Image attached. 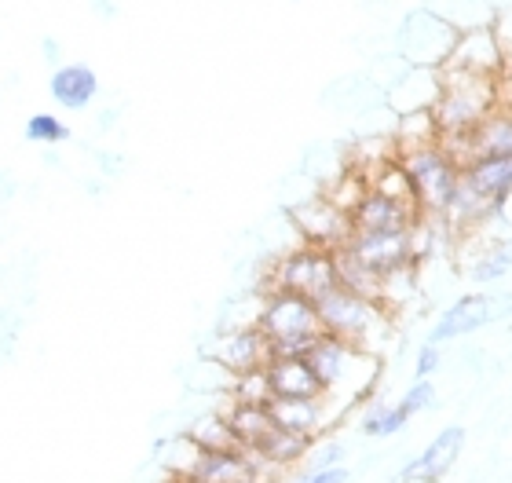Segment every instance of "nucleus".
Here are the masks:
<instances>
[{
  "instance_id": "obj_1",
  "label": "nucleus",
  "mask_w": 512,
  "mask_h": 483,
  "mask_svg": "<svg viewBox=\"0 0 512 483\" xmlns=\"http://www.w3.org/2000/svg\"><path fill=\"white\" fill-rule=\"evenodd\" d=\"M304 359L319 374L326 396L341 410L366 403L374 396V388L381 385V355L363 352V348H355L341 337H330V333H319L304 352Z\"/></svg>"
},
{
  "instance_id": "obj_2",
  "label": "nucleus",
  "mask_w": 512,
  "mask_h": 483,
  "mask_svg": "<svg viewBox=\"0 0 512 483\" xmlns=\"http://www.w3.org/2000/svg\"><path fill=\"white\" fill-rule=\"evenodd\" d=\"M395 158H399V165H403L406 176H410L417 213L425 216V220H447L450 202H454L458 183H461L458 158H454L439 140L395 147Z\"/></svg>"
},
{
  "instance_id": "obj_3",
  "label": "nucleus",
  "mask_w": 512,
  "mask_h": 483,
  "mask_svg": "<svg viewBox=\"0 0 512 483\" xmlns=\"http://www.w3.org/2000/svg\"><path fill=\"white\" fill-rule=\"evenodd\" d=\"M498 103H502V77L439 70V96L432 103L436 132L439 136H465Z\"/></svg>"
},
{
  "instance_id": "obj_4",
  "label": "nucleus",
  "mask_w": 512,
  "mask_h": 483,
  "mask_svg": "<svg viewBox=\"0 0 512 483\" xmlns=\"http://www.w3.org/2000/svg\"><path fill=\"white\" fill-rule=\"evenodd\" d=\"M315 308H319L322 333L341 337V341L355 344L363 352L381 355L384 341L392 337L395 315L388 308H381V304L366 301V297H355V293L341 290V286L322 293L319 301H315Z\"/></svg>"
},
{
  "instance_id": "obj_5",
  "label": "nucleus",
  "mask_w": 512,
  "mask_h": 483,
  "mask_svg": "<svg viewBox=\"0 0 512 483\" xmlns=\"http://www.w3.org/2000/svg\"><path fill=\"white\" fill-rule=\"evenodd\" d=\"M256 326L271 341V355H304L322 333L315 301L289 290H260Z\"/></svg>"
},
{
  "instance_id": "obj_6",
  "label": "nucleus",
  "mask_w": 512,
  "mask_h": 483,
  "mask_svg": "<svg viewBox=\"0 0 512 483\" xmlns=\"http://www.w3.org/2000/svg\"><path fill=\"white\" fill-rule=\"evenodd\" d=\"M337 286V271H333V253L315 246H289L286 253H278L271 260V268L264 271V286L260 290H289L300 293L308 301H319L322 293Z\"/></svg>"
},
{
  "instance_id": "obj_7",
  "label": "nucleus",
  "mask_w": 512,
  "mask_h": 483,
  "mask_svg": "<svg viewBox=\"0 0 512 483\" xmlns=\"http://www.w3.org/2000/svg\"><path fill=\"white\" fill-rule=\"evenodd\" d=\"M458 41V30L447 19H439L432 8L410 11L399 26V55L410 66H428V70H443L450 59V48Z\"/></svg>"
},
{
  "instance_id": "obj_8",
  "label": "nucleus",
  "mask_w": 512,
  "mask_h": 483,
  "mask_svg": "<svg viewBox=\"0 0 512 483\" xmlns=\"http://www.w3.org/2000/svg\"><path fill=\"white\" fill-rule=\"evenodd\" d=\"M289 224H293L297 242L315 249H330V253L348 246V238H352V213H344L341 205H333L319 191L289 209Z\"/></svg>"
},
{
  "instance_id": "obj_9",
  "label": "nucleus",
  "mask_w": 512,
  "mask_h": 483,
  "mask_svg": "<svg viewBox=\"0 0 512 483\" xmlns=\"http://www.w3.org/2000/svg\"><path fill=\"white\" fill-rule=\"evenodd\" d=\"M267 469L246 447L238 451H194L187 443V462L176 465L172 476H191L198 483H267Z\"/></svg>"
},
{
  "instance_id": "obj_10",
  "label": "nucleus",
  "mask_w": 512,
  "mask_h": 483,
  "mask_svg": "<svg viewBox=\"0 0 512 483\" xmlns=\"http://www.w3.org/2000/svg\"><path fill=\"white\" fill-rule=\"evenodd\" d=\"M439 143L447 147L458 165L472 158H509L512 154V103H498L480 118V125L465 136H439Z\"/></svg>"
},
{
  "instance_id": "obj_11",
  "label": "nucleus",
  "mask_w": 512,
  "mask_h": 483,
  "mask_svg": "<svg viewBox=\"0 0 512 483\" xmlns=\"http://www.w3.org/2000/svg\"><path fill=\"white\" fill-rule=\"evenodd\" d=\"M348 249L384 279L395 271H417V264H421L414 231H352Z\"/></svg>"
},
{
  "instance_id": "obj_12",
  "label": "nucleus",
  "mask_w": 512,
  "mask_h": 483,
  "mask_svg": "<svg viewBox=\"0 0 512 483\" xmlns=\"http://www.w3.org/2000/svg\"><path fill=\"white\" fill-rule=\"evenodd\" d=\"M209 359L224 366L227 374H253V370H264L271 363V341H267L256 322H246V326H227L216 337L213 352Z\"/></svg>"
},
{
  "instance_id": "obj_13",
  "label": "nucleus",
  "mask_w": 512,
  "mask_h": 483,
  "mask_svg": "<svg viewBox=\"0 0 512 483\" xmlns=\"http://www.w3.org/2000/svg\"><path fill=\"white\" fill-rule=\"evenodd\" d=\"M461 451H465V429L461 425H447V429L436 432V440L428 443L425 451L410 458V462L399 469V483H439L447 480L458 465Z\"/></svg>"
},
{
  "instance_id": "obj_14",
  "label": "nucleus",
  "mask_w": 512,
  "mask_h": 483,
  "mask_svg": "<svg viewBox=\"0 0 512 483\" xmlns=\"http://www.w3.org/2000/svg\"><path fill=\"white\" fill-rule=\"evenodd\" d=\"M267 414L278 429L300 432V436H311L319 440L322 432L341 421V407L333 403L330 396L322 399H267Z\"/></svg>"
},
{
  "instance_id": "obj_15",
  "label": "nucleus",
  "mask_w": 512,
  "mask_h": 483,
  "mask_svg": "<svg viewBox=\"0 0 512 483\" xmlns=\"http://www.w3.org/2000/svg\"><path fill=\"white\" fill-rule=\"evenodd\" d=\"M443 70H461V74H480V77H502L505 74V55L502 44L494 37L491 26L483 30L458 33V41L450 48V59Z\"/></svg>"
},
{
  "instance_id": "obj_16",
  "label": "nucleus",
  "mask_w": 512,
  "mask_h": 483,
  "mask_svg": "<svg viewBox=\"0 0 512 483\" xmlns=\"http://www.w3.org/2000/svg\"><path fill=\"white\" fill-rule=\"evenodd\" d=\"M487 322H494V297H487V293H461L458 301L439 315L436 326L428 330V341L432 344L461 341V337L483 330Z\"/></svg>"
},
{
  "instance_id": "obj_17",
  "label": "nucleus",
  "mask_w": 512,
  "mask_h": 483,
  "mask_svg": "<svg viewBox=\"0 0 512 483\" xmlns=\"http://www.w3.org/2000/svg\"><path fill=\"white\" fill-rule=\"evenodd\" d=\"M267 388H271V399H322L326 388H322L319 374L311 370V363L304 355H271V363L264 366Z\"/></svg>"
},
{
  "instance_id": "obj_18",
  "label": "nucleus",
  "mask_w": 512,
  "mask_h": 483,
  "mask_svg": "<svg viewBox=\"0 0 512 483\" xmlns=\"http://www.w3.org/2000/svg\"><path fill=\"white\" fill-rule=\"evenodd\" d=\"M421 213L414 205L395 202L381 191H366L352 209V231H414Z\"/></svg>"
},
{
  "instance_id": "obj_19",
  "label": "nucleus",
  "mask_w": 512,
  "mask_h": 483,
  "mask_svg": "<svg viewBox=\"0 0 512 483\" xmlns=\"http://www.w3.org/2000/svg\"><path fill=\"white\" fill-rule=\"evenodd\" d=\"M99 92H103L99 74L88 63H63L48 77V96L63 110H88L99 99Z\"/></svg>"
},
{
  "instance_id": "obj_20",
  "label": "nucleus",
  "mask_w": 512,
  "mask_h": 483,
  "mask_svg": "<svg viewBox=\"0 0 512 483\" xmlns=\"http://www.w3.org/2000/svg\"><path fill=\"white\" fill-rule=\"evenodd\" d=\"M319 440H311V436H300V432H289V429H271L264 436V440L256 443V454L260 462L267 465V469H297L304 458L311 454V447H315Z\"/></svg>"
},
{
  "instance_id": "obj_21",
  "label": "nucleus",
  "mask_w": 512,
  "mask_h": 483,
  "mask_svg": "<svg viewBox=\"0 0 512 483\" xmlns=\"http://www.w3.org/2000/svg\"><path fill=\"white\" fill-rule=\"evenodd\" d=\"M333 271H337V286L348 293H355V297H366V301L381 304L384 297V275H377L374 268H366L363 260L355 257L352 249L341 246L333 249ZM384 308V304H381Z\"/></svg>"
},
{
  "instance_id": "obj_22",
  "label": "nucleus",
  "mask_w": 512,
  "mask_h": 483,
  "mask_svg": "<svg viewBox=\"0 0 512 483\" xmlns=\"http://www.w3.org/2000/svg\"><path fill=\"white\" fill-rule=\"evenodd\" d=\"M220 414H224V421L231 425V432H235V440L242 443L246 451H256V443L275 429V421L267 414V403H242V399L227 396Z\"/></svg>"
},
{
  "instance_id": "obj_23",
  "label": "nucleus",
  "mask_w": 512,
  "mask_h": 483,
  "mask_svg": "<svg viewBox=\"0 0 512 483\" xmlns=\"http://www.w3.org/2000/svg\"><path fill=\"white\" fill-rule=\"evenodd\" d=\"M512 271V235L487 238L483 249L472 257L469 264V279L480 282V286H491V282H502Z\"/></svg>"
},
{
  "instance_id": "obj_24",
  "label": "nucleus",
  "mask_w": 512,
  "mask_h": 483,
  "mask_svg": "<svg viewBox=\"0 0 512 483\" xmlns=\"http://www.w3.org/2000/svg\"><path fill=\"white\" fill-rule=\"evenodd\" d=\"M183 440L191 443L194 451H238L242 447L220 410H209L202 418H194L187 425V432H183Z\"/></svg>"
},
{
  "instance_id": "obj_25",
  "label": "nucleus",
  "mask_w": 512,
  "mask_h": 483,
  "mask_svg": "<svg viewBox=\"0 0 512 483\" xmlns=\"http://www.w3.org/2000/svg\"><path fill=\"white\" fill-rule=\"evenodd\" d=\"M366 92H377L374 77L348 74V77H337V81L322 92V103L333 110H366L370 107V96H366Z\"/></svg>"
},
{
  "instance_id": "obj_26",
  "label": "nucleus",
  "mask_w": 512,
  "mask_h": 483,
  "mask_svg": "<svg viewBox=\"0 0 512 483\" xmlns=\"http://www.w3.org/2000/svg\"><path fill=\"white\" fill-rule=\"evenodd\" d=\"M406 414L399 403H366L363 407V418H359V432L363 436H370V440H388V436H395V432L406 429Z\"/></svg>"
},
{
  "instance_id": "obj_27",
  "label": "nucleus",
  "mask_w": 512,
  "mask_h": 483,
  "mask_svg": "<svg viewBox=\"0 0 512 483\" xmlns=\"http://www.w3.org/2000/svg\"><path fill=\"white\" fill-rule=\"evenodd\" d=\"M26 140L37 143V147H59V143L70 140V125L59 121V114L41 110V114H33V118L26 121Z\"/></svg>"
},
{
  "instance_id": "obj_28",
  "label": "nucleus",
  "mask_w": 512,
  "mask_h": 483,
  "mask_svg": "<svg viewBox=\"0 0 512 483\" xmlns=\"http://www.w3.org/2000/svg\"><path fill=\"white\" fill-rule=\"evenodd\" d=\"M436 399V381L432 377H414V385H406V392L399 396V407H403L406 418H414V414H428L436 407Z\"/></svg>"
},
{
  "instance_id": "obj_29",
  "label": "nucleus",
  "mask_w": 512,
  "mask_h": 483,
  "mask_svg": "<svg viewBox=\"0 0 512 483\" xmlns=\"http://www.w3.org/2000/svg\"><path fill=\"white\" fill-rule=\"evenodd\" d=\"M304 462H308V469H333V465L344 462V443H337V440L319 443V447H311V454Z\"/></svg>"
},
{
  "instance_id": "obj_30",
  "label": "nucleus",
  "mask_w": 512,
  "mask_h": 483,
  "mask_svg": "<svg viewBox=\"0 0 512 483\" xmlns=\"http://www.w3.org/2000/svg\"><path fill=\"white\" fill-rule=\"evenodd\" d=\"M443 366V344L425 341L414 355V377H432Z\"/></svg>"
},
{
  "instance_id": "obj_31",
  "label": "nucleus",
  "mask_w": 512,
  "mask_h": 483,
  "mask_svg": "<svg viewBox=\"0 0 512 483\" xmlns=\"http://www.w3.org/2000/svg\"><path fill=\"white\" fill-rule=\"evenodd\" d=\"M348 469L344 465H333V469H304L297 476V483H348Z\"/></svg>"
},
{
  "instance_id": "obj_32",
  "label": "nucleus",
  "mask_w": 512,
  "mask_h": 483,
  "mask_svg": "<svg viewBox=\"0 0 512 483\" xmlns=\"http://www.w3.org/2000/svg\"><path fill=\"white\" fill-rule=\"evenodd\" d=\"M96 165L103 180H118L121 172H125V158L118 151H96Z\"/></svg>"
},
{
  "instance_id": "obj_33",
  "label": "nucleus",
  "mask_w": 512,
  "mask_h": 483,
  "mask_svg": "<svg viewBox=\"0 0 512 483\" xmlns=\"http://www.w3.org/2000/svg\"><path fill=\"white\" fill-rule=\"evenodd\" d=\"M41 55H44V63L52 66V70H55V66H63V44L55 41L52 33H44V37H41Z\"/></svg>"
},
{
  "instance_id": "obj_34",
  "label": "nucleus",
  "mask_w": 512,
  "mask_h": 483,
  "mask_svg": "<svg viewBox=\"0 0 512 483\" xmlns=\"http://www.w3.org/2000/svg\"><path fill=\"white\" fill-rule=\"evenodd\" d=\"M88 8H92V15L103 22H114L121 15V4L118 0H88Z\"/></svg>"
},
{
  "instance_id": "obj_35",
  "label": "nucleus",
  "mask_w": 512,
  "mask_h": 483,
  "mask_svg": "<svg viewBox=\"0 0 512 483\" xmlns=\"http://www.w3.org/2000/svg\"><path fill=\"white\" fill-rule=\"evenodd\" d=\"M118 118H121V110L118 107H107V110H99V118H96V129L99 132H110L114 125H118Z\"/></svg>"
},
{
  "instance_id": "obj_36",
  "label": "nucleus",
  "mask_w": 512,
  "mask_h": 483,
  "mask_svg": "<svg viewBox=\"0 0 512 483\" xmlns=\"http://www.w3.org/2000/svg\"><path fill=\"white\" fill-rule=\"evenodd\" d=\"M15 191H19V187H15V180H11V172H0V202H11Z\"/></svg>"
},
{
  "instance_id": "obj_37",
  "label": "nucleus",
  "mask_w": 512,
  "mask_h": 483,
  "mask_svg": "<svg viewBox=\"0 0 512 483\" xmlns=\"http://www.w3.org/2000/svg\"><path fill=\"white\" fill-rule=\"evenodd\" d=\"M169 483H198V480H191V476H172Z\"/></svg>"
}]
</instances>
